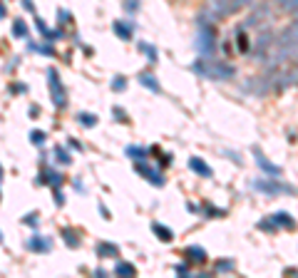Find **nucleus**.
Segmentation results:
<instances>
[{
  "label": "nucleus",
  "mask_w": 298,
  "mask_h": 278,
  "mask_svg": "<svg viewBox=\"0 0 298 278\" xmlns=\"http://www.w3.org/2000/svg\"><path fill=\"white\" fill-rule=\"evenodd\" d=\"M115 32H117L122 40H129V37H132V28L124 25V23H115Z\"/></svg>",
  "instance_id": "9d476101"
},
{
  "label": "nucleus",
  "mask_w": 298,
  "mask_h": 278,
  "mask_svg": "<svg viewBox=\"0 0 298 278\" xmlns=\"http://www.w3.org/2000/svg\"><path fill=\"white\" fill-rule=\"evenodd\" d=\"M42 177H45L42 182H47V184H53V186H55V189H58V186L62 184V174H58V172H45Z\"/></svg>",
  "instance_id": "1a4fd4ad"
},
{
  "label": "nucleus",
  "mask_w": 298,
  "mask_h": 278,
  "mask_svg": "<svg viewBox=\"0 0 298 278\" xmlns=\"http://www.w3.org/2000/svg\"><path fill=\"white\" fill-rule=\"evenodd\" d=\"M139 82H142V85H147V87H152V92H159V85L154 82V77H152V75H142V77H139Z\"/></svg>",
  "instance_id": "4468645a"
},
{
  "label": "nucleus",
  "mask_w": 298,
  "mask_h": 278,
  "mask_svg": "<svg viewBox=\"0 0 298 278\" xmlns=\"http://www.w3.org/2000/svg\"><path fill=\"white\" fill-rule=\"evenodd\" d=\"M35 25H37V30H40V35H42V40H47V42H50V40H60V35H62L60 30H50V28L45 25L42 18H35Z\"/></svg>",
  "instance_id": "7ed1b4c3"
},
{
  "label": "nucleus",
  "mask_w": 298,
  "mask_h": 278,
  "mask_svg": "<svg viewBox=\"0 0 298 278\" xmlns=\"http://www.w3.org/2000/svg\"><path fill=\"white\" fill-rule=\"evenodd\" d=\"M122 87H124V80L119 77V80H115V90H122Z\"/></svg>",
  "instance_id": "4be33fe9"
},
{
  "label": "nucleus",
  "mask_w": 298,
  "mask_h": 278,
  "mask_svg": "<svg viewBox=\"0 0 298 278\" xmlns=\"http://www.w3.org/2000/svg\"><path fill=\"white\" fill-rule=\"evenodd\" d=\"M13 35L15 37H28V25H25L23 18H15L13 20Z\"/></svg>",
  "instance_id": "423d86ee"
},
{
  "label": "nucleus",
  "mask_w": 298,
  "mask_h": 278,
  "mask_svg": "<svg viewBox=\"0 0 298 278\" xmlns=\"http://www.w3.org/2000/svg\"><path fill=\"white\" fill-rule=\"evenodd\" d=\"M137 172H142L144 174V179H149V182H154L157 186L164 184V179L159 177V172H154V169H147V166H142V164H137Z\"/></svg>",
  "instance_id": "20e7f679"
},
{
  "label": "nucleus",
  "mask_w": 298,
  "mask_h": 278,
  "mask_svg": "<svg viewBox=\"0 0 298 278\" xmlns=\"http://www.w3.org/2000/svg\"><path fill=\"white\" fill-rule=\"evenodd\" d=\"M23 224H30V226H37V214H28L23 218Z\"/></svg>",
  "instance_id": "6ab92c4d"
},
{
  "label": "nucleus",
  "mask_w": 298,
  "mask_h": 278,
  "mask_svg": "<svg viewBox=\"0 0 298 278\" xmlns=\"http://www.w3.org/2000/svg\"><path fill=\"white\" fill-rule=\"evenodd\" d=\"M20 3H23L25 10H35V3H32V0H20Z\"/></svg>",
  "instance_id": "412c9836"
},
{
  "label": "nucleus",
  "mask_w": 298,
  "mask_h": 278,
  "mask_svg": "<svg viewBox=\"0 0 298 278\" xmlns=\"http://www.w3.org/2000/svg\"><path fill=\"white\" fill-rule=\"evenodd\" d=\"M144 154H147V152L139 149V147H127V156H132V159H142Z\"/></svg>",
  "instance_id": "dca6fc26"
},
{
  "label": "nucleus",
  "mask_w": 298,
  "mask_h": 278,
  "mask_svg": "<svg viewBox=\"0 0 298 278\" xmlns=\"http://www.w3.org/2000/svg\"><path fill=\"white\" fill-rule=\"evenodd\" d=\"M30 142L32 144H45V132H40V129H35V132H30Z\"/></svg>",
  "instance_id": "ddd939ff"
},
{
  "label": "nucleus",
  "mask_w": 298,
  "mask_h": 278,
  "mask_svg": "<svg viewBox=\"0 0 298 278\" xmlns=\"http://www.w3.org/2000/svg\"><path fill=\"white\" fill-rule=\"evenodd\" d=\"M55 201H58L60 206L65 204V196H62V191H60V189H55Z\"/></svg>",
  "instance_id": "aec40b11"
},
{
  "label": "nucleus",
  "mask_w": 298,
  "mask_h": 278,
  "mask_svg": "<svg viewBox=\"0 0 298 278\" xmlns=\"http://www.w3.org/2000/svg\"><path fill=\"white\" fill-rule=\"evenodd\" d=\"M47 85H50V97H53V102H55V107H65V87H62V82H60V75L58 70H47Z\"/></svg>",
  "instance_id": "f257e3e1"
},
{
  "label": "nucleus",
  "mask_w": 298,
  "mask_h": 278,
  "mask_svg": "<svg viewBox=\"0 0 298 278\" xmlns=\"http://www.w3.org/2000/svg\"><path fill=\"white\" fill-rule=\"evenodd\" d=\"M80 124H82V127H94V124H97V117H94V115H87V112H82V115H80Z\"/></svg>",
  "instance_id": "2eb2a0df"
},
{
  "label": "nucleus",
  "mask_w": 298,
  "mask_h": 278,
  "mask_svg": "<svg viewBox=\"0 0 298 278\" xmlns=\"http://www.w3.org/2000/svg\"><path fill=\"white\" fill-rule=\"evenodd\" d=\"M189 166H191L194 172H199L202 177H211V169H209L202 159H196V156H191V159H189Z\"/></svg>",
  "instance_id": "39448f33"
},
{
  "label": "nucleus",
  "mask_w": 298,
  "mask_h": 278,
  "mask_svg": "<svg viewBox=\"0 0 298 278\" xmlns=\"http://www.w3.org/2000/svg\"><path fill=\"white\" fill-rule=\"evenodd\" d=\"M0 244H3V231H0Z\"/></svg>",
  "instance_id": "393cba45"
},
{
  "label": "nucleus",
  "mask_w": 298,
  "mask_h": 278,
  "mask_svg": "<svg viewBox=\"0 0 298 278\" xmlns=\"http://www.w3.org/2000/svg\"><path fill=\"white\" fill-rule=\"evenodd\" d=\"M65 244H67V246H72V248H77V246H80L77 234H75V231H65Z\"/></svg>",
  "instance_id": "f8f14e48"
},
{
  "label": "nucleus",
  "mask_w": 298,
  "mask_h": 278,
  "mask_svg": "<svg viewBox=\"0 0 298 278\" xmlns=\"http://www.w3.org/2000/svg\"><path fill=\"white\" fill-rule=\"evenodd\" d=\"M134 271H137V268H134L132 263H117V268H115V273H117V276H124V273H129V276H132Z\"/></svg>",
  "instance_id": "9b49d317"
},
{
  "label": "nucleus",
  "mask_w": 298,
  "mask_h": 278,
  "mask_svg": "<svg viewBox=\"0 0 298 278\" xmlns=\"http://www.w3.org/2000/svg\"><path fill=\"white\" fill-rule=\"evenodd\" d=\"M97 256H100V258L117 256V246H112V244H100V246H97Z\"/></svg>",
  "instance_id": "0eeeda50"
},
{
  "label": "nucleus",
  "mask_w": 298,
  "mask_h": 278,
  "mask_svg": "<svg viewBox=\"0 0 298 278\" xmlns=\"http://www.w3.org/2000/svg\"><path fill=\"white\" fill-rule=\"evenodd\" d=\"M55 154H58V161H62V164H70V159H72V156L67 154L62 147H58V149H55Z\"/></svg>",
  "instance_id": "f3484780"
},
{
  "label": "nucleus",
  "mask_w": 298,
  "mask_h": 278,
  "mask_svg": "<svg viewBox=\"0 0 298 278\" xmlns=\"http://www.w3.org/2000/svg\"><path fill=\"white\" fill-rule=\"evenodd\" d=\"M25 246L30 248V251H35V253H45V251H50L53 248V241L47 239V236H40V234H35V236H30L28 244Z\"/></svg>",
  "instance_id": "f03ea898"
},
{
  "label": "nucleus",
  "mask_w": 298,
  "mask_h": 278,
  "mask_svg": "<svg viewBox=\"0 0 298 278\" xmlns=\"http://www.w3.org/2000/svg\"><path fill=\"white\" fill-rule=\"evenodd\" d=\"M5 18V5H3V0H0V20Z\"/></svg>",
  "instance_id": "5701e85b"
},
{
  "label": "nucleus",
  "mask_w": 298,
  "mask_h": 278,
  "mask_svg": "<svg viewBox=\"0 0 298 278\" xmlns=\"http://www.w3.org/2000/svg\"><path fill=\"white\" fill-rule=\"evenodd\" d=\"M0 182H3V166H0Z\"/></svg>",
  "instance_id": "b1692460"
},
{
  "label": "nucleus",
  "mask_w": 298,
  "mask_h": 278,
  "mask_svg": "<svg viewBox=\"0 0 298 278\" xmlns=\"http://www.w3.org/2000/svg\"><path fill=\"white\" fill-rule=\"evenodd\" d=\"M186 251H189V253H194V258H196V261H204V258H207L202 248H186Z\"/></svg>",
  "instance_id": "a211bd4d"
},
{
  "label": "nucleus",
  "mask_w": 298,
  "mask_h": 278,
  "mask_svg": "<svg viewBox=\"0 0 298 278\" xmlns=\"http://www.w3.org/2000/svg\"><path fill=\"white\" fill-rule=\"evenodd\" d=\"M152 229H154V234H157V236H159L162 241H172V239H174V234H172V229H164L162 224H154Z\"/></svg>",
  "instance_id": "6e6552de"
}]
</instances>
